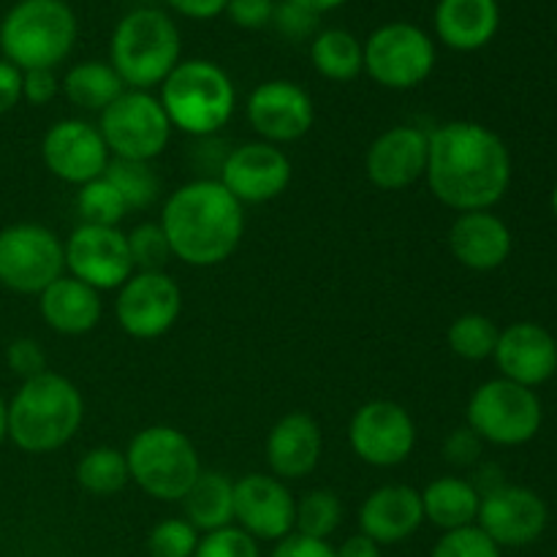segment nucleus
<instances>
[{
    "mask_svg": "<svg viewBox=\"0 0 557 557\" xmlns=\"http://www.w3.org/2000/svg\"><path fill=\"white\" fill-rule=\"evenodd\" d=\"M515 237L493 210L460 212L449 226V250L466 270L493 272L509 261Z\"/></svg>",
    "mask_w": 557,
    "mask_h": 557,
    "instance_id": "24",
    "label": "nucleus"
},
{
    "mask_svg": "<svg viewBox=\"0 0 557 557\" xmlns=\"http://www.w3.org/2000/svg\"><path fill=\"white\" fill-rule=\"evenodd\" d=\"M270 557H337L335 547L330 542H321V539H308L292 533V536L281 539L277 547L272 549Z\"/></svg>",
    "mask_w": 557,
    "mask_h": 557,
    "instance_id": "45",
    "label": "nucleus"
},
{
    "mask_svg": "<svg viewBox=\"0 0 557 557\" xmlns=\"http://www.w3.org/2000/svg\"><path fill=\"white\" fill-rule=\"evenodd\" d=\"M500 330L490 315L484 313H462L446 330V343L451 354H457L466 362H484L495 354Z\"/></svg>",
    "mask_w": 557,
    "mask_h": 557,
    "instance_id": "32",
    "label": "nucleus"
},
{
    "mask_svg": "<svg viewBox=\"0 0 557 557\" xmlns=\"http://www.w3.org/2000/svg\"><path fill=\"white\" fill-rule=\"evenodd\" d=\"M163 112L172 128L188 136L218 134L226 128L237 109V90L226 71L212 60H180L177 69L161 85Z\"/></svg>",
    "mask_w": 557,
    "mask_h": 557,
    "instance_id": "5",
    "label": "nucleus"
},
{
    "mask_svg": "<svg viewBox=\"0 0 557 557\" xmlns=\"http://www.w3.org/2000/svg\"><path fill=\"white\" fill-rule=\"evenodd\" d=\"M272 25H277V30L288 38H305L315 30L319 25V16L310 14L308 9L297 5L294 0H283L275 5V16H272Z\"/></svg>",
    "mask_w": 557,
    "mask_h": 557,
    "instance_id": "42",
    "label": "nucleus"
},
{
    "mask_svg": "<svg viewBox=\"0 0 557 557\" xmlns=\"http://www.w3.org/2000/svg\"><path fill=\"white\" fill-rule=\"evenodd\" d=\"M63 272L65 250L52 228L41 223H11L0 228V286L38 297Z\"/></svg>",
    "mask_w": 557,
    "mask_h": 557,
    "instance_id": "11",
    "label": "nucleus"
},
{
    "mask_svg": "<svg viewBox=\"0 0 557 557\" xmlns=\"http://www.w3.org/2000/svg\"><path fill=\"white\" fill-rule=\"evenodd\" d=\"M248 123L261 141L270 145H292L310 134L315 123L313 98L305 87L288 79H270L256 85L245 103Z\"/></svg>",
    "mask_w": 557,
    "mask_h": 557,
    "instance_id": "18",
    "label": "nucleus"
},
{
    "mask_svg": "<svg viewBox=\"0 0 557 557\" xmlns=\"http://www.w3.org/2000/svg\"><path fill=\"white\" fill-rule=\"evenodd\" d=\"M185 520L199 533L234 525V482L221 471H201L183 500Z\"/></svg>",
    "mask_w": 557,
    "mask_h": 557,
    "instance_id": "28",
    "label": "nucleus"
},
{
    "mask_svg": "<svg viewBox=\"0 0 557 557\" xmlns=\"http://www.w3.org/2000/svg\"><path fill=\"white\" fill-rule=\"evenodd\" d=\"M60 90L69 98L74 107L85 109V112L101 114L109 103L117 101L128 87L112 69V63L103 60H85V63L71 65L69 74L60 82Z\"/></svg>",
    "mask_w": 557,
    "mask_h": 557,
    "instance_id": "29",
    "label": "nucleus"
},
{
    "mask_svg": "<svg viewBox=\"0 0 557 557\" xmlns=\"http://www.w3.org/2000/svg\"><path fill=\"white\" fill-rule=\"evenodd\" d=\"M22 101V71L0 58V114L11 112Z\"/></svg>",
    "mask_w": 557,
    "mask_h": 557,
    "instance_id": "46",
    "label": "nucleus"
},
{
    "mask_svg": "<svg viewBox=\"0 0 557 557\" xmlns=\"http://www.w3.org/2000/svg\"><path fill=\"white\" fill-rule=\"evenodd\" d=\"M63 250L71 277L96 292H117L134 275L128 239L120 228L79 223L63 243Z\"/></svg>",
    "mask_w": 557,
    "mask_h": 557,
    "instance_id": "14",
    "label": "nucleus"
},
{
    "mask_svg": "<svg viewBox=\"0 0 557 557\" xmlns=\"http://www.w3.org/2000/svg\"><path fill=\"white\" fill-rule=\"evenodd\" d=\"M435 36L455 52H476L500 27L498 0H438L433 14Z\"/></svg>",
    "mask_w": 557,
    "mask_h": 557,
    "instance_id": "26",
    "label": "nucleus"
},
{
    "mask_svg": "<svg viewBox=\"0 0 557 557\" xmlns=\"http://www.w3.org/2000/svg\"><path fill=\"white\" fill-rule=\"evenodd\" d=\"M125 239L134 272H163V267L174 259L161 223H139L134 232L125 234Z\"/></svg>",
    "mask_w": 557,
    "mask_h": 557,
    "instance_id": "36",
    "label": "nucleus"
},
{
    "mask_svg": "<svg viewBox=\"0 0 557 557\" xmlns=\"http://www.w3.org/2000/svg\"><path fill=\"white\" fill-rule=\"evenodd\" d=\"M38 310H41L44 324L58 335H87L101 324V292L76 281V277L63 275L38 294Z\"/></svg>",
    "mask_w": 557,
    "mask_h": 557,
    "instance_id": "25",
    "label": "nucleus"
},
{
    "mask_svg": "<svg viewBox=\"0 0 557 557\" xmlns=\"http://www.w3.org/2000/svg\"><path fill=\"white\" fill-rule=\"evenodd\" d=\"M294 3L302 5V9H308L310 14L321 16V14H326V11L341 9V5H346L348 0H294Z\"/></svg>",
    "mask_w": 557,
    "mask_h": 557,
    "instance_id": "49",
    "label": "nucleus"
},
{
    "mask_svg": "<svg viewBox=\"0 0 557 557\" xmlns=\"http://www.w3.org/2000/svg\"><path fill=\"white\" fill-rule=\"evenodd\" d=\"M310 63L330 82L357 79L364 71L362 41L343 27H326L310 41Z\"/></svg>",
    "mask_w": 557,
    "mask_h": 557,
    "instance_id": "30",
    "label": "nucleus"
},
{
    "mask_svg": "<svg viewBox=\"0 0 557 557\" xmlns=\"http://www.w3.org/2000/svg\"><path fill=\"white\" fill-rule=\"evenodd\" d=\"M430 194L460 212L493 210L511 185V152L493 128L473 120H455L430 131Z\"/></svg>",
    "mask_w": 557,
    "mask_h": 557,
    "instance_id": "1",
    "label": "nucleus"
},
{
    "mask_svg": "<svg viewBox=\"0 0 557 557\" xmlns=\"http://www.w3.org/2000/svg\"><path fill=\"white\" fill-rule=\"evenodd\" d=\"M430 134L417 125H392L364 152V174L381 190H403L428 172Z\"/></svg>",
    "mask_w": 557,
    "mask_h": 557,
    "instance_id": "20",
    "label": "nucleus"
},
{
    "mask_svg": "<svg viewBox=\"0 0 557 557\" xmlns=\"http://www.w3.org/2000/svg\"><path fill=\"white\" fill-rule=\"evenodd\" d=\"M297 498L286 482L272 473H245L234 482V525L256 542H281L292 536Z\"/></svg>",
    "mask_w": 557,
    "mask_h": 557,
    "instance_id": "17",
    "label": "nucleus"
},
{
    "mask_svg": "<svg viewBox=\"0 0 557 557\" xmlns=\"http://www.w3.org/2000/svg\"><path fill=\"white\" fill-rule=\"evenodd\" d=\"M41 158L54 177L79 188L103 177L112 161L98 125L74 117L49 125L41 139Z\"/></svg>",
    "mask_w": 557,
    "mask_h": 557,
    "instance_id": "19",
    "label": "nucleus"
},
{
    "mask_svg": "<svg viewBox=\"0 0 557 557\" xmlns=\"http://www.w3.org/2000/svg\"><path fill=\"white\" fill-rule=\"evenodd\" d=\"M270 473L281 482H299L319 468L324 435L319 422L305 411H292L272 424L264 444Z\"/></svg>",
    "mask_w": 557,
    "mask_h": 557,
    "instance_id": "22",
    "label": "nucleus"
},
{
    "mask_svg": "<svg viewBox=\"0 0 557 557\" xmlns=\"http://www.w3.org/2000/svg\"><path fill=\"white\" fill-rule=\"evenodd\" d=\"M468 428L495 446H522L542 430V400L528 386L506 379L484 381L468 400Z\"/></svg>",
    "mask_w": 557,
    "mask_h": 557,
    "instance_id": "8",
    "label": "nucleus"
},
{
    "mask_svg": "<svg viewBox=\"0 0 557 557\" xmlns=\"http://www.w3.org/2000/svg\"><path fill=\"white\" fill-rule=\"evenodd\" d=\"M201 533L185 517L161 520L147 536L150 557H194Z\"/></svg>",
    "mask_w": 557,
    "mask_h": 557,
    "instance_id": "37",
    "label": "nucleus"
},
{
    "mask_svg": "<svg viewBox=\"0 0 557 557\" xmlns=\"http://www.w3.org/2000/svg\"><path fill=\"white\" fill-rule=\"evenodd\" d=\"M335 555L337 557H384V553H381V544H375L373 539L362 536V533L346 539V542L335 549Z\"/></svg>",
    "mask_w": 557,
    "mask_h": 557,
    "instance_id": "48",
    "label": "nucleus"
},
{
    "mask_svg": "<svg viewBox=\"0 0 557 557\" xmlns=\"http://www.w3.org/2000/svg\"><path fill=\"white\" fill-rule=\"evenodd\" d=\"M482 444H484V441L479 438V435L473 433L471 428L455 430V433L446 438L444 457L451 462V466L468 468V466H473V462L479 460V455H482Z\"/></svg>",
    "mask_w": 557,
    "mask_h": 557,
    "instance_id": "44",
    "label": "nucleus"
},
{
    "mask_svg": "<svg viewBox=\"0 0 557 557\" xmlns=\"http://www.w3.org/2000/svg\"><path fill=\"white\" fill-rule=\"evenodd\" d=\"M58 92L60 79L52 69L22 71V101L33 103V107H47L58 98Z\"/></svg>",
    "mask_w": 557,
    "mask_h": 557,
    "instance_id": "43",
    "label": "nucleus"
},
{
    "mask_svg": "<svg viewBox=\"0 0 557 557\" xmlns=\"http://www.w3.org/2000/svg\"><path fill=\"white\" fill-rule=\"evenodd\" d=\"M85 400L74 381L44 370L22 381L9 403V438L25 455L58 451L79 433Z\"/></svg>",
    "mask_w": 557,
    "mask_h": 557,
    "instance_id": "3",
    "label": "nucleus"
},
{
    "mask_svg": "<svg viewBox=\"0 0 557 557\" xmlns=\"http://www.w3.org/2000/svg\"><path fill=\"white\" fill-rule=\"evenodd\" d=\"M292 161L286 152L270 141H248L223 158L218 183L239 201V205H267L286 194L292 185Z\"/></svg>",
    "mask_w": 557,
    "mask_h": 557,
    "instance_id": "16",
    "label": "nucleus"
},
{
    "mask_svg": "<svg viewBox=\"0 0 557 557\" xmlns=\"http://www.w3.org/2000/svg\"><path fill=\"white\" fill-rule=\"evenodd\" d=\"M74 476L85 493L98 495V498L117 495L131 482L125 451L114 449V446H96V449L82 455V460L76 462Z\"/></svg>",
    "mask_w": 557,
    "mask_h": 557,
    "instance_id": "31",
    "label": "nucleus"
},
{
    "mask_svg": "<svg viewBox=\"0 0 557 557\" xmlns=\"http://www.w3.org/2000/svg\"><path fill=\"white\" fill-rule=\"evenodd\" d=\"M364 74L386 90H413L435 69V41L413 22H386L362 44Z\"/></svg>",
    "mask_w": 557,
    "mask_h": 557,
    "instance_id": "9",
    "label": "nucleus"
},
{
    "mask_svg": "<svg viewBox=\"0 0 557 557\" xmlns=\"http://www.w3.org/2000/svg\"><path fill=\"white\" fill-rule=\"evenodd\" d=\"M103 177L117 188V194L123 196L125 207L131 210H145V207L156 205L158 196H161V180H158L156 169L150 163L141 161H109Z\"/></svg>",
    "mask_w": 557,
    "mask_h": 557,
    "instance_id": "33",
    "label": "nucleus"
},
{
    "mask_svg": "<svg viewBox=\"0 0 557 557\" xmlns=\"http://www.w3.org/2000/svg\"><path fill=\"white\" fill-rule=\"evenodd\" d=\"M5 362H9L11 373L20 375L22 381L33 379V375L47 370V354L30 337H16L9 348H5Z\"/></svg>",
    "mask_w": 557,
    "mask_h": 557,
    "instance_id": "40",
    "label": "nucleus"
},
{
    "mask_svg": "<svg viewBox=\"0 0 557 557\" xmlns=\"http://www.w3.org/2000/svg\"><path fill=\"white\" fill-rule=\"evenodd\" d=\"M343 504L332 490H310L297 500V520H294V533L308 539H326L341 528Z\"/></svg>",
    "mask_w": 557,
    "mask_h": 557,
    "instance_id": "34",
    "label": "nucleus"
},
{
    "mask_svg": "<svg viewBox=\"0 0 557 557\" xmlns=\"http://www.w3.org/2000/svg\"><path fill=\"white\" fill-rule=\"evenodd\" d=\"M424 522L441 528V531H457V528L476 525L482 493L476 484L460 476H438L422 490Z\"/></svg>",
    "mask_w": 557,
    "mask_h": 557,
    "instance_id": "27",
    "label": "nucleus"
},
{
    "mask_svg": "<svg viewBox=\"0 0 557 557\" xmlns=\"http://www.w3.org/2000/svg\"><path fill=\"white\" fill-rule=\"evenodd\" d=\"M348 444L362 462L373 468L403 466L417 446L411 413L392 400H370L348 422Z\"/></svg>",
    "mask_w": 557,
    "mask_h": 557,
    "instance_id": "13",
    "label": "nucleus"
},
{
    "mask_svg": "<svg viewBox=\"0 0 557 557\" xmlns=\"http://www.w3.org/2000/svg\"><path fill=\"white\" fill-rule=\"evenodd\" d=\"M228 0H166V5L177 14L188 16V20H212V16H221L226 11Z\"/></svg>",
    "mask_w": 557,
    "mask_h": 557,
    "instance_id": "47",
    "label": "nucleus"
},
{
    "mask_svg": "<svg viewBox=\"0 0 557 557\" xmlns=\"http://www.w3.org/2000/svg\"><path fill=\"white\" fill-rule=\"evenodd\" d=\"M357 520L359 533L381 547L400 544L422 528V495L408 484H384L362 500Z\"/></svg>",
    "mask_w": 557,
    "mask_h": 557,
    "instance_id": "23",
    "label": "nucleus"
},
{
    "mask_svg": "<svg viewBox=\"0 0 557 557\" xmlns=\"http://www.w3.org/2000/svg\"><path fill=\"white\" fill-rule=\"evenodd\" d=\"M76 212H79L82 223H87V226L117 228L128 207H125L123 196L117 194V188L107 177H98L79 188V194H76Z\"/></svg>",
    "mask_w": 557,
    "mask_h": 557,
    "instance_id": "35",
    "label": "nucleus"
},
{
    "mask_svg": "<svg viewBox=\"0 0 557 557\" xmlns=\"http://www.w3.org/2000/svg\"><path fill=\"white\" fill-rule=\"evenodd\" d=\"M430 557H500V547L479 525L446 531Z\"/></svg>",
    "mask_w": 557,
    "mask_h": 557,
    "instance_id": "38",
    "label": "nucleus"
},
{
    "mask_svg": "<svg viewBox=\"0 0 557 557\" xmlns=\"http://www.w3.org/2000/svg\"><path fill=\"white\" fill-rule=\"evenodd\" d=\"M158 223L174 259L188 267H218L243 243L245 207L218 180H190L169 194Z\"/></svg>",
    "mask_w": 557,
    "mask_h": 557,
    "instance_id": "2",
    "label": "nucleus"
},
{
    "mask_svg": "<svg viewBox=\"0 0 557 557\" xmlns=\"http://www.w3.org/2000/svg\"><path fill=\"white\" fill-rule=\"evenodd\" d=\"M183 41L172 16L161 9H134L114 25L109 63L128 90L161 87L177 69Z\"/></svg>",
    "mask_w": 557,
    "mask_h": 557,
    "instance_id": "4",
    "label": "nucleus"
},
{
    "mask_svg": "<svg viewBox=\"0 0 557 557\" xmlns=\"http://www.w3.org/2000/svg\"><path fill=\"white\" fill-rule=\"evenodd\" d=\"M275 5V0H228L223 14L243 30H261V27L272 25Z\"/></svg>",
    "mask_w": 557,
    "mask_h": 557,
    "instance_id": "41",
    "label": "nucleus"
},
{
    "mask_svg": "<svg viewBox=\"0 0 557 557\" xmlns=\"http://www.w3.org/2000/svg\"><path fill=\"white\" fill-rule=\"evenodd\" d=\"M194 557H261L259 542L237 525L210 531L199 539Z\"/></svg>",
    "mask_w": 557,
    "mask_h": 557,
    "instance_id": "39",
    "label": "nucleus"
},
{
    "mask_svg": "<svg viewBox=\"0 0 557 557\" xmlns=\"http://www.w3.org/2000/svg\"><path fill=\"white\" fill-rule=\"evenodd\" d=\"M109 156L117 161L150 163L172 141V123L161 101L147 90H125L98 117Z\"/></svg>",
    "mask_w": 557,
    "mask_h": 557,
    "instance_id": "10",
    "label": "nucleus"
},
{
    "mask_svg": "<svg viewBox=\"0 0 557 557\" xmlns=\"http://www.w3.org/2000/svg\"><path fill=\"white\" fill-rule=\"evenodd\" d=\"M553 212H555V218H557V183H555V188H553Z\"/></svg>",
    "mask_w": 557,
    "mask_h": 557,
    "instance_id": "51",
    "label": "nucleus"
},
{
    "mask_svg": "<svg viewBox=\"0 0 557 557\" xmlns=\"http://www.w3.org/2000/svg\"><path fill=\"white\" fill-rule=\"evenodd\" d=\"M493 359L500 379L536 389L557 375V341L536 321H517L500 330Z\"/></svg>",
    "mask_w": 557,
    "mask_h": 557,
    "instance_id": "21",
    "label": "nucleus"
},
{
    "mask_svg": "<svg viewBox=\"0 0 557 557\" xmlns=\"http://www.w3.org/2000/svg\"><path fill=\"white\" fill-rule=\"evenodd\" d=\"M128 476L147 498L174 504L188 495L201 476V460L194 441L177 428L152 424L139 430L125 449Z\"/></svg>",
    "mask_w": 557,
    "mask_h": 557,
    "instance_id": "7",
    "label": "nucleus"
},
{
    "mask_svg": "<svg viewBox=\"0 0 557 557\" xmlns=\"http://www.w3.org/2000/svg\"><path fill=\"white\" fill-rule=\"evenodd\" d=\"M183 313V292L169 272H134L114 299V319L134 341L163 337Z\"/></svg>",
    "mask_w": 557,
    "mask_h": 557,
    "instance_id": "12",
    "label": "nucleus"
},
{
    "mask_svg": "<svg viewBox=\"0 0 557 557\" xmlns=\"http://www.w3.org/2000/svg\"><path fill=\"white\" fill-rule=\"evenodd\" d=\"M76 33V14L65 0H20L0 22V52L20 71H54L74 49Z\"/></svg>",
    "mask_w": 557,
    "mask_h": 557,
    "instance_id": "6",
    "label": "nucleus"
},
{
    "mask_svg": "<svg viewBox=\"0 0 557 557\" xmlns=\"http://www.w3.org/2000/svg\"><path fill=\"white\" fill-rule=\"evenodd\" d=\"M555 557H557V555H555Z\"/></svg>",
    "mask_w": 557,
    "mask_h": 557,
    "instance_id": "52",
    "label": "nucleus"
},
{
    "mask_svg": "<svg viewBox=\"0 0 557 557\" xmlns=\"http://www.w3.org/2000/svg\"><path fill=\"white\" fill-rule=\"evenodd\" d=\"M5 438H9V403L0 395V444H3Z\"/></svg>",
    "mask_w": 557,
    "mask_h": 557,
    "instance_id": "50",
    "label": "nucleus"
},
{
    "mask_svg": "<svg viewBox=\"0 0 557 557\" xmlns=\"http://www.w3.org/2000/svg\"><path fill=\"white\" fill-rule=\"evenodd\" d=\"M549 509L539 493L520 484H498L482 493L476 525L500 549L528 547L547 531Z\"/></svg>",
    "mask_w": 557,
    "mask_h": 557,
    "instance_id": "15",
    "label": "nucleus"
}]
</instances>
